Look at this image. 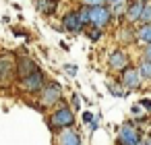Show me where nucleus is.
Instances as JSON below:
<instances>
[{
	"instance_id": "obj_1",
	"label": "nucleus",
	"mask_w": 151,
	"mask_h": 145,
	"mask_svg": "<svg viewBox=\"0 0 151 145\" xmlns=\"http://www.w3.org/2000/svg\"><path fill=\"white\" fill-rule=\"evenodd\" d=\"M73 122H75V112L68 108V106H60V108H56L54 112H52V116H50V126L52 128H70L73 126Z\"/></svg>"
},
{
	"instance_id": "obj_2",
	"label": "nucleus",
	"mask_w": 151,
	"mask_h": 145,
	"mask_svg": "<svg viewBox=\"0 0 151 145\" xmlns=\"http://www.w3.org/2000/svg\"><path fill=\"white\" fill-rule=\"evenodd\" d=\"M44 85H46V75H44L42 71H35L33 75H29V77H25V79H19V87H21L25 93H31V95L40 93V91L44 89Z\"/></svg>"
},
{
	"instance_id": "obj_3",
	"label": "nucleus",
	"mask_w": 151,
	"mask_h": 145,
	"mask_svg": "<svg viewBox=\"0 0 151 145\" xmlns=\"http://www.w3.org/2000/svg\"><path fill=\"white\" fill-rule=\"evenodd\" d=\"M60 97H62V87L56 83V81H48L46 85H44V89L40 91V102H42V106H56L58 102H60Z\"/></svg>"
},
{
	"instance_id": "obj_4",
	"label": "nucleus",
	"mask_w": 151,
	"mask_h": 145,
	"mask_svg": "<svg viewBox=\"0 0 151 145\" xmlns=\"http://www.w3.org/2000/svg\"><path fill=\"white\" fill-rule=\"evenodd\" d=\"M112 21V13L108 6H93L89 9V25L95 27V29H106Z\"/></svg>"
},
{
	"instance_id": "obj_5",
	"label": "nucleus",
	"mask_w": 151,
	"mask_h": 145,
	"mask_svg": "<svg viewBox=\"0 0 151 145\" xmlns=\"http://www.w3.org/2000/svg\"><path fill=\"white\" fill-rule=\"evenodd\" d=\"M141 141H143L141 131H139L132 122H124V124L118 128V143H120V145H139Z\"/></svg>"
},
{
	"instance_id": "obj_6",
	"label": "nucleus",
	"mask_w": 151,
	"mask_h": 145,
	"mask_svg": "<svg viewBox=\"0 0 151 145\" xmlns=\"http://www.w3.org/2000/svg\"><path fill=\"white\" fill-rule=\"evenodd\" d=\"M141 75H139V71H137V66H126L122 73H120V85L126 89V91H130V89H137V87H141Z\"/></svg>"
},
{
	"instance_id": "obj_7",
	"label": "nucleus",
	"mask_w": 151,
	"mask_h": 145,
	"mask_svg": "<svg viewBox=\"0 0 151 145\" xmlns=\"http://www.w3.org/2000/svg\"><path fill=\"white\" fill-rule=\"evenodd\" d=\"M128 54L124 52V50H114L110 56H108V66L112 69V71H116V73H122L126 66H128Z\"/></svg>"
},
{
	"instance_id": "obj_8",
	"label": "nucleus",
	"mask_w": 151,
	"mask_h": 145,
	"mask_svg": "<svg viewBox=\"0 0 151 145\" xmlns=\"http://www.w3.org/2000/svg\"><path fill=\"white\" fill-rule=\"evenodd\" d=\"M35 71H40V69H37L35 60H31L29 56H21V58L17 60V64H15V73H17V77H19V79L29 77V75H33Z\"/></svg>"
},
{
	"instance_id": "obj_9",
	"label": "nucleus",
	"mask_w": 151,
	"mask_h": 145,
	"mask_svg": "<svg viewBox=\"0 0 151 145\" xmlns=\"http://www.w3.org/2000/svg\"><path fill=\"white\" fill-rule=\"evenodd\" d=\"M83 27H85V25L81 23L77 11H70V13L64 15V19H62V29H64V31H68V33H81Z\"/></svg>"
},
{
	"instance_id": "obj_10",
	"label": "nucleus",
	"mask_w": 151,
	"mask_h": 145,
	"mask_svg": "<svg viewBox=\"0 0 151 145\" xmlns=\"http://www.w3.org/2000/svg\"><path fill=\"white\" fill-rule=\"evenodd\" d=\"M143 6H145V2H141V0L128 2V6H126V13H124V19H126V23H128V25H132V23H139V19H141V13H143Z\"/></svg>"
},
{
	"instance_id": "obj_11",
	"label": "nucleus",
	"mask_w": 151,
	"mask_h": 145,
	"mask_svg": "<svg viewBox=\"0 0 151 145\" xmlns=\"http://www.w3.org/2000/svg\"><path fill=\"white\" fill-rule=\"evenodd\" d=\"M60 145H81V137L75 128H64L60 133Z\"/></svg>"
},
{
	"instance_id": "obj_12",
	"label": "nucleus",
	"mask_w": 151,
	"mask_h": 145,
	"mask_svg": "<svg viewBox=\"0 0 151 145\" xmlns=\"http://www.w3.org/2000/svg\"><path fill=\"white\" fill-rule=\"evenodd\" d=\"M13 73H15V64H13V60L6 58V56H2V58H0V81L11 79Z\"/></svg>"
},
{
	"instance_id": "obj_13",
	"label": "nucleus",
	"mask_w": 151,
	"mask_h": 145,
	"mask_svg": "<svg viewBox=\"0 0 151 145\" xmlns=\"http://www.w3.org/2000/svg\"><path fill=\"white\" fill-rule=\"evenodd\" d=\"M35 6H37V11L44 13V15H54L56 9H58V0H37Z\"/></svg>"
},
{
	"instance_id": "obj_14",
	"label": "nucleus",
	"mask_w": 151,
	"mask_h": 145,
	"mask_svg": "<svg viewBox=\"0 0 151 145\" xmlns=\"http://www.w3.org/2000/svg\"><path fill=\"white\" fill-rule=\"evenodd\" d=\"M134 42H141V44H151V25H141L137 31H134Z\"/></svg>"
},
{
	"instance_id": "obj_15",
	"label": "nucleus",
	"mask_w": 151,
	"mask_h": 145,
	"mask_svg": "<svg viewBox=\"0 0 151 145\" xmlns=\"http://www.w3.org/2000/svg\"><path fill=\"white\" fill-rule=\"evenodd\" d=\"M137 71H139L141 79H147V81H151V62H149V60H143V62L137 66Z\"/></svg>"
},
{
	"instance_id": "obj_16",
	"label": "nucleus",
	"mask_w": 151,
	"mask_h": 145,
	"mask_svg": "<svg viewBox=\"0 0 151 145\" xmlns=\"http://www.w3.org/2000/svg\"><path fill=\"white\" fill-rule=\"evenodd\" d=\"M108 91H110L112 95H116V97H124V95L128 93V91H126V89H124V87H122V85H120L118 81L110 83V85H108Z\"/></svg>"
},
{
	"instance_id": "obj_17",
	"label": "nucleus",
	"mask_w": 151,
	"mask_h": 145,
	"mask_svg": "<svg viewBox=\"0 0 151 145\" xmlns=\"http://www.w3.org/2000/svg\"><path fill=\"white\" fill-rule=\"evenodd\" d=\"M118 40H120V42H132V40H134V31L126 25V27H122V29L118 31Z\"/></svg>"
},
{
	"instance_id": "obj_18",
	"label": "nucleus",
	"mask_w": 151,
	"mask_h": 145,
	"mask_svg": "<svg viewBox=\"0 0 151 145\" xmlns=\"http://www.w3.org/2000/svg\"><path fill=\"white\" fill-rule=\"evenodd\" d=\"M139 23H143V25H151V2H147V4L143 6V13H141Z\"/></svg>"
},
{
	"instance_id": "obj_19",
	"label": "nucleus",
	"mask_w": 151,
	"mask_h": 145,
	"mask_svg": "<svg viewBox=\"0 0 151 145\" xmlns=\"http://www.w3.org/2000/svg\"><path fill=\"white\" fill-rule=\"evenodd\" d=\"M77 13H79V19H81V23H83V25H89V9H87V6H81Z\"/></svg>"
},
{
	"instance_id": "obj_20",
	"label": "nucleus",
	"mask_w": 151,
	"mask_h": 145,
	"mask_svg": "<svg viewBox=\"0 0 151 145\" xmlns=\"http://www.w3.org/2000/svg\"><path fill=\"white\" fill-rule=\"evenodd\" d=\"M83 6L87 9H93V6H106V0H81Z\"/></svg>"
},
{
	"instance_id": "obj_21",
	"label": "nucleus",
	"mask_w": 151,
	"mask_h": 145,
	"mask_svg": "<svg viewBox=\"0 0 151 145\" xmlns=\"http://www.w3.org/2000/svg\"><path fill=\"white\" fill-rule=\"evenodd\" d=\"M101 33H104V31H101V29H95V27H93V29H91V31H87V38H89V40H91V42H97V40H99V38H101Z\"/></svg>"
},
{
	"instance_id": "obj_22",
	"label": "nucleus",
	"mask_w": 151,
	"mask_h": 145,
	"mask_svg": "<svg viewBox=\"0 0 151 145\" xmlns=\"http://www.w3.org/2000/svg\"><path fill=\"white\" fill-rule=\"evenodd\" d=\"M77 69H79L77 64H64V73H66L68 77H75V75H77Z\"/></svg>"
},
{
	"instance_id": "obj_23",
	"label": "nucleus",
	"mask_w": 151,
	"mask_h": 145,
	"mask_svg": "<svg viewBox=\"0 0 151 145\" xmlns=\"http://www.w3.org/2000/svg\"><path fill=\"white\" fill-rule=\"evenodd\" d=\"M70 102H73V108H70V110L75 112V110H77V108L81 106V100H79V95H77V93H73V97H70Z\"/></svg>"
},
{
	"instance_id": "obj_24",
	"label": "nucleus",
	"mask_w": 151,
	"mask_h": 145,
	"mask_svg": "<svg viewBox=\"0 0 151 145\" xmlns=\"http://www.w3.org/2000/svg\"><path fill=\"white\" fill-rule=\"evenodd\" d=\"M93 118H95V116H93L91 112H83V122H85L87 126H89V124L93 122Z\"/></svg>"
},
{
	"instance_id": "obj_25",
	"label": "nucleus",
	"mask_w": 151,
	"mask_h": 145,
	"mask_svg": "<svg viewBox=\"0 0 151 145\" xmlns=\"http://www.w3.org/2000/svg\"><path fill=\"white\" fill-rule=\"evenodd\" d=\"M122 2H128V0H106V6H108V9H112V6L122 4Z\"/></svg>"
},
{
	"instance_id": "obj_26",
	"label": "nucleus",
	"mask_w": 151,
	"mask_h": 145,
	"mask_svg": "<svg viewBox=\"0 0 151 145\" xmlns=\"http://www.w3.org/2000/svg\"><path fill=\"white\" fill-rule=\"evenodd\" d=\"M143 60H149V62H151V44L145 48V52H143Z\"/></svg>"
},
{
	"instance_id": "obj_27",
	"label": "nucleus",
	"mask_w": 151,
	"mask_h": 145,
	"mask_svg": "<svg viewBox=\"0 0 151 145\" xmlns=\"http://www.w3.org/2000/svg\"><path fill=\"white\" fill-rule=\"evenodd\" d=\"M130 112H132L134 116H141V114H143V110H141V106H139V104H134V106L130 108Z\"/></svg>"
},
{
	"instance_id": "obj_28",
	"label": "nucleus",
	"mask_w": 151,
	"mask_h": 145,
	"mask_svg": "<svg viewBox=\"0 0 151 145\" xmlns=\"http://www.w3.org/2000/svg\"><path fill=\"white\" fill-rule=\"evenodd\" d=\"M139 106H143L145 110H151V100H147V97H145V100H141V102H139Z\"/></svg>"
},
{
	"instance_id": "obj_29",
	"label": "nucleus",
	"mask_w": 151,
	"mask_h": 145,
	"mask_svg": "<svg viewBox=\"0 0 151 145\" xmlns=\"http://www.w3.org/2000/svg\"><path fill=\"white\" fill-rule=\"evenodd\" d=\"M143 145H151V137H149L147 141H143Z\"/></svg>"
},
{
	"instance_id": "obj_30",
	"label": "nucleus",
	"mask_w": 151,
	"mask_h": 145,
	"mask_svg": "<svg viewBox=\"0 0 151 145\" xmlns=\"http://www.w3.org/2000/svg\"><path fill=\"white\" fill-rule=\"evenodd\" d=\"M141 2H145V0H141Z\"/></svg>"
}]
</instances>
